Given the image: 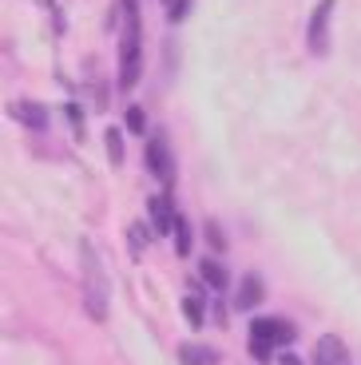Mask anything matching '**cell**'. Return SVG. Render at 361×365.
Returning <instances> with one entry per match:
<instances>
[{
	"label": "cell",
	"instance_id": "1",
	"mask_svg": "<svg viewBox=\"0 0 361 365\" xmlns=\"http://www.w3.org/2000/svg\"><path fill=\"white\" fill-rule=\"evenodd\" d=\"M80 274H83V310L96 322H108V298L111 286L103 278V262L96 255V242L91 238H80Z\"/></svg>",
	"mask_w": 361,
	"mask_h": 365
},
{
	"label": "cell",
	"instance_id": "2",
	"mask_svg": "<svg viewBox=\"0 0 361 365\" xmlns=\"http://www.w3.org/2000/svg\"><path fill=\"white\" fill-rule=\"evenodd\" d=\"M143 72V44H139V12H123V32H119V88L131 91Z\"/></svg>",
	"mask_w": 361,
	"mask_h": 365
},
{
	"label": "cell",
	"instance_id": "3",
	"mask_svg": "<svg viewBox=\"0 0 361 365\" xmlns=\"http://www.w3.org/2000/svg\"><path fill=\"white\" fill-rule=\"evenodd\" d=\"M147 171L163 187H175V163H171V151H167V135L163 131H151V139H147Z\"/></svg>",
	"mask_w": 361,
	"mask_h": 365
},
{
	"label": "cell",
	"instance_id": "4",
	"mask_svg": "<svg viewBox=\"0 0 361 365\" xmlns=\"http://www.w3.org/2000/svg\"><path fill=\"white\" fill-rule=\"evenodd\" d=\"M334 4L337 0H317V9H314V16H310V32H306V44H310V52L314 56H325V44H330V16H334Z\"/></svg>",
	"mask_w": 361,
	"mask_h": 365
},
{
	"label": "cell",
	"instance_id": "5",
	"mask_svg": "<svg viewBox=\"0 0 361 365\" xmlns=\"http://www.w3.org/2000/svg\"><path fill=\"white\" fill-rule=\"evenodd\" d=\"M250 338L270 341V346H290V341L298 338V329L290 326L286 318H254L250 322Z\"/></svg>",
	"mask_w": 361,
	"mask_h": 365
},
{
	"label": "cell",
	"instance_id": "6",
	"mask_svg": "<svg viewBox=\"0 0 361 365\" xmlns=\"http://www.w3.org/2000/svg\"><path fill=\"white\" fill-rule=\"evenodd\" d=\"M9 115L16 119V123H24V128H32V131H44L48 128V108H40V103H32V100L9 103Z\"/></svg>",
	"mask_w": 361,
	"mask_h": 365
},
{
	"label": "cell",
	"instance_id": "7",
	"mask_svg": "<svg viewBox=\"0 0 361 365\" xmlns=\"http://www.w3.org/2000/svg\"><path fill=\"white\" fill-rule=\"evenodd\" d=\"M262 298H266V286H262V278H258L254 270L243 274V278H238V294H235V310H254Z\"/></svg>",
	"mask_w": 361,
	"mask_h": 365
},
{
	"label": "cell",
	"instance_id": "8",
	"mask_svg": "<svg viewBox=\"0 0 361 365\" xmlns=\"http://www.w3.org/2000/svg\"><path fill=\"white\" fill-rule=\"evenodd\" d=\"M147 210H151L155 230H159V235H171V230H175V215H179L175 202L167 199V195H151V199H147Z\"/></svg>",
	"mask_w": 361,
	"mask_h": 365
},
{
	"label": "cell",
	"instance_id": "9",
	"mask_svg": "<svg viewBox=\"0 0 361 365\" xmlns=\"http://www.w3.org/2000/svg\"><path fill=\"white\" fill-rule=\"evenodd\" d=\"M314 361H317V365H350V357H345V346H342V338H330V334H325V338L317 341V354H314Z\"/></svg>",
	"mask_w": 361,
	"mask_h": 365
},
{
	"label": "cell",
	"instance_id": "10",
	"mask_svg": "<svg viewBox=\"0 0 361 365\" xmlns=\"http://www.w3.org/2000/svg\"><path fill=\"white\" fill-rule=\"evenodd\" d=\"M179 361L183 365H218V349L199 346V341H183V346H179Z\"/></svg>",
	"mask_w": 361,
	"mask_h": 365
},
{
	"label": "cell",
	"instance_id": "11",
	"mask_svg": "<svg viewBox=\"0 0 361 365\" xmlns=\"http://www.w3.org/2000/svg\"><path fill=\"white\" fill-rule=\"evenodd\" d=\"M199 274H203V282H207L210 290H226V282H230V274L223 270V262H218V258H203Z\"/></svg>",
	"mask_w": 361,
	"mask_h": 365
},
{
	"label": "cell",
	"instance_id": "12",
	"mask_svg": "<svg viewBox=\"0 0 361 365\" xmlns=\"http://www.w3.org/2000/svg\"><path fill=\"white\" fill-rule=\"evenodd\" d=\"M171 235H175V250L187 258L190 255V227H187V219H183V215H175V230H171Z\"/></svg>",
	"mask_w": 361,
	"mask_h": 365
},
{
	"label": "cell",
	"instance_id": "13",
	"mask_svg": "<svg viewBox=\"0 0 361 365\" xmlns=\"http://www.w3.org/2000/svg\"><path fill=\"white\" fill-rule=\"evenodd\" d=\"M183 314H187L190 329H203V306H199V298H195V294H187V298H183Z\"/></svg>",
	"mask_w": 361,
	"mask_h": 365
},
{
	"label": "cell",
	"instance_id": "14",
	"mask_svg": "<svg viewBox=\"0 0 361 365\" xmlns=\"http://www.w3.org/2000/svg\"><path fill=\"white\" fill-rule=\"evenodd\" d=\"M127 131H131V135H143V131H147L143 108H127Z\"/></svg>",
	"mask_w": 361,
	"mask_h": 365
},
{
	"label": "cell",
	"instance_id": "15",
	"mask_svg": "<svg viewBox=\"0 0 361 365\" xmlns=\"http://www.w3.org/2000/svg\"><path fill=\"white\" fill-rule=\"evenodd\" d=\"M103 139H108V155H111V163H123V135H119V131L111 128Z\"/></svg>",
	"mask_w": 361,
	"mask_h": 365
},
{
	"label": "cell",
	"instance_id": "16",
	"mask_svg": "<svg viewBox=\"0 0 361 365\" xmlns=\"http://www.w3.org/2000/svg\"><path fill=\"white\" fill-rule=\"evenodd\" d=\"M250 354L258 357V361H274V346H270V341H258V338H250Z\"/></svg>",
	"mask_w": 361,
	"mask_h": 365
},
{
	"label": "cell",
	"instance_id": "17",
	"mask_svg": "<svg viewBox=\"0 0 361 365\" xmlns=\"http://www.w3.org/2000/svg\"><path fill=\"white\" fill-rule=\"evenodd\" d=\"M187 9H190V0H175V4H167V20H171V24H179V20L187 16Z\"/></svg>",
	"mask_w": 361,
	"mask_h": 365
},
{
	"label": "cell",
	"instance_id": "18",
	"mask_svg": "<svg viewBox=\"0 0 361 365\" xmlns=\"http://www.w3.org/2000/svg\"><path fill=\"white\" fill-rule=\"evenodd\" d=\"M143 242H147V227H143V222H131V250L139 255V247H143Z\"/></svg>",
	"mask_w": 361,
	"mask_h": 365
},
{
	"label": "cell",
	"instance_id": "19",
	"mask_svg": "<svg viewBox=\"0 0 361 365\" xmlns=\"http://www.w3.org/2000/svg\"><path fill=\"white\" fill-rule=\"evenodd\" d=\"M207 235H210V242H215V247H218V250H223V247H226V238H223V235H218V222H207Z\"/></svg>",
	"mask_w": 361,
	"mask_h": 365
},
{
	"label": "cell",
	"instance_id": "20",
	"mask_svg": "<svg viewBox=\"0 0 361 365\" xmlns=\"http://www.w3.org/2000/svg\"><path fill=\"white\" fill-rule=\"evenodd\" d=\"M278 365H306V361H302L298 354H282V357H278Z\"/></svg>",
	"mask_w": 361,
	"mask_h": 365
},
{
	"label": "cell",
	"instance_id": "21",
	"mask_svg": "<svg viewBox=\"0 0 361 365\" xmlns=\"http://www.w3.org/2000/svg\"><path fill=\"white\" fill-rule=\"evenodd\" d=\"M123 12H139V0H123Z\"/></svg>",
	"mask_w": 361,
	"mask_h": 365
}]
</instances>
